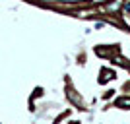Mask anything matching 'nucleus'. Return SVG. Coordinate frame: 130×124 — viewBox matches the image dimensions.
Instances as JSON below:
<instances>
[{"label": "nucleus", "mask_w": 130, "mask_h": 124, "mask_svg": "<svg viewBox=\"0 0 130 124\" xmlns=\"http://www.w3.org/2000/svg\"><path fill=\"white\" fill-rule=\"evenodd\" d=\"M117 105H119V107H128L130 109V97H120L119 101H117Z\"/></svg>", "instance_id": "obj_1"}, {"label": "nucleus", "mask_w": 130, "mask_h": 124, "mask_svg": "<svg viewBox=\"0 0 130 124\" xmlns=\"http://www.w3.org/2000/svg\"><path fill=\"white\" fill-rule=\"evenodd\" d=\"M107 76H109V80H113V72H107V70H103V78H101V80H99V81H101V83H105V81H107Z\"/></svg>", "instance_id": "obj_2"}]
</instances>
